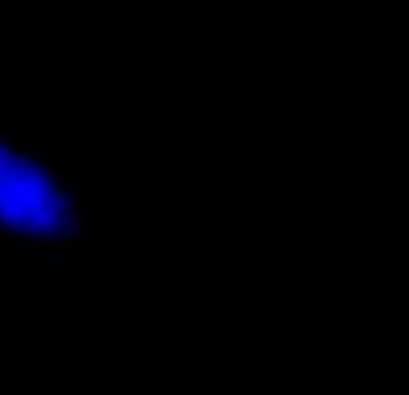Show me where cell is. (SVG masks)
Listing matches in <instances>:
<instances>
[{"instance_id":"cell-1","label":"cell","mask_w":409,"mask_h":395,"mask_svg":"<svg viewBox=\"0 0 409 395\" xmlns=\"http://www.w3.org/2000/svg\"><path fill=\"white\" fill-rule=\"evenodd\" d=\"M79 230L76 180L50 148L0 119V238L54 248Z\"/></svg>"}]
</instances>
